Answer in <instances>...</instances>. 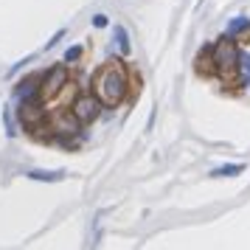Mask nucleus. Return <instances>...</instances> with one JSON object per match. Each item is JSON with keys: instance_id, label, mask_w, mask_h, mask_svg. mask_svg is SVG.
Wrapping results in <instances>:
<instances>
[{"instance_id": "nucleus-6", "label": "nucleus", "mask_w": 250, "mask_h": 250, "mask_svg": "<svg viewBox=\"0 0 250 250\" xmlns=\"http://www.w3.org/2000/svg\"><path fill=\"white\" fill-rule=\"evenodd\" d=\"M14 113H17V121H20V129H34L37 124H42L48 118L45 102L42 99H31V102H20L14 104Z\"/></svg>"}, {"instance_id": "nucleus-13", "label": "nucleus", "mask_w": 250, "mask_h": 250, "mask_svg": "<svg viewBox=\"0 0 250 250\" xmlns=\"http://www.w3.org/2000/svg\"><path fill=\"white\" fill-rule=\"evenodd\" d=\"M0 118H3V126H6V135H9V138H17V132H20L17 113H14L12 107H6V110H0Z\"/></svg>"}, {"instance_id": "nucleus-2", "label": "nucleus", "mask_w": 250, "mask_h": 250, "mask_svg": "<svg viewBox=\"0 0 250 250\" xmlns=\"http://www.w3.org/2000/svg\"><path fill=\"white\" fill-rule=\"evenodd\" d=\"M48 124H51V129H54V144H59V146L73 149L82 138H84V132H82V121L70 113L68 107L48 113Z\"/></svg>"}, {"instance_id": "nucleus-7", "label": "nucleus", "mask_w": 250, "mask_h": 250, "mask_svg": "<svg viewBox=\"0 0 250 250\" xmlns=\"http://www.w3.org/2000/svg\"><path fill=\"white\" fill-rule=\"evenodd\" d=\"M40 84H42V70H40V73H31V76H23V79L14 84V90H12L14 104L40 99Z\"/></svg>"}, {"instance_id": "nucleus-4", "label": "nucleus", "mask_w": 250, "mask_h": 250, "mask_svg": "<svg viewBox=\"0 0 250 250\" xmlns=\"http://www.w3.org/2000/svg\"><path fill=\"white\" fill-rule=\"evenodd\" d=\"M104 110H107V107H104L102 99H99L93 90L76 93V96H73V102H70V113L82 121V126H90L93 121H99Z\"/></svg>"}, {"instance_id": "nucleus-18", "label": "nucleus", "mask_w": 250, "mask_h": 250, "mask_svg": "<svg viewBox=\"0 0 250 250\" xmlns=\"http://www.w3.org/2000/svg\"><path fill=\"white\" fill-rule=\"evenodd\" d=\"M107 23H110V20H107V14H96V17H93V25H96V28H104Z\"/></svg>"}, {"instance_id": "nucleus-17", "label": "nucleus", "mask_w": 250, "mask_h": 250, "mask_svg": "<svg viewBox=\"0 0 250 250\" xmlns=\"http://www.w3.org/2000/svg\"><path fill=\"white\" fill-rule=\"evenodd\" d=\"M62 37H65V28H59L57 34H54L51 40H48V42H45V51H51V48H57V42L62 40Z\"/></svg>"}, {"instance_id": "nucleus-15", "label": "nucleus", "mask_w": 250, "mask_h": 250, "mask_svg": "<svg viewBox=\"0 0 250 250\" xmlns=\"http://www.w3.org/2000/svg\"><path fill=\"white\" fill-rule=\"evenodd\" d=\"M82 54H84V48H82V45H70L68 51H65V62L73 65V62H79V59H82Z\"/></svg>"}, {"instance_id": "nucleus-10", "label": "nucleus", "mask_w": 250, "mask_h": 250, "mask_svg": "<svg viewBox=\"0 0 250 250\" xmlns=\"http://www.w3.org/2000/svg\"><path fill=\"white\" fill-rule=\"evenodd\" d=\"M113 42H115V48H118V54H121V57H129V54H132L129 31H126L124 25H113Z\"/></svg>"}, {"instance_id": "nucleus-8", "label": "nucleus", "mask_w": 250, "mask_h": 250, "mask_svg": "<svg viewBox=\"0 0 250 250\" xmlns=\"http://www.w3.org/2000/svg\"><path fill=\"white\" fill-rule=\"evenodd\" d=\"M25 177L34 183H62L68 177V171L65 169H28Z\"/></svg>"}, {"instance_id": "nucleus-16", "label": "nucleus", "mask_w": 250, "mask_h": 250, "mask_svg": "<svg viewBox=\"0 0 250 250\" xmlns=\"http://www.w3.org/2000/svg\"><path fill=\"white\" fill-rule=\"evenodd\" d=\"M28 62H34V57H25V59H20V62H17V65H14L12 70H9V76H17V73H20V70H23L25 65H28Z\"/></svg>"}, {"instance_id": "nucleus-3", "label": "nucleus", "mask_w": 250, "mask_h": 250, "mask_svg": "<svg viewBox=\"0 0 250 250\" xmlns=\"http://www.w3.org/2000/svg\"><path fill=\"white\" fill-rule=\"evenodd\" d=\"M211 57H214L216 76L225 82L236 79V62H239V45L233 37H222L211 45Z\"/></svg>"}, {"instance_id": "nucleus-5", "label": "nucleus", "mask_w": 250, "mask_h": 250, "mask_svg": "<svg viewBox=\"0 0 250 250\" xmlns=\"http://www.w3.org/2000/svg\"><path fill=\"white\" fill-rule=\"evenodd\" d=\"M70 84V70L68 65H51L48 70H42V84H40V99L51 102L59 93Z\"/></svg>"}, {"instance_id": "nucleus-11", "label": "nucleus", "mask_w": 250, "mask_h": 250, "mask_svg": "<svg viewBox=\"0 0 250 250\" xmlns=\"http://www.w3.org/2000/svg\"><path fill=\"white\" fill-rule=\"evenodd\" d=\"M228 37H233V40H248L250 37V20L248 17H233L230 23H228Z\"/></svg>"}, {"instance_id": "nucleus-1", "label": "nucleus", "mask_w": 250, "mask_h": 250, "mask_svg": "<svg viewBox=\"0 0 250 250\" xmlns=\"http://www.w3.org/2000/svg\"><path fill=\"white\" fill-rule=\"evenodd\" d=\"M93 93L102 99V104L107 110H115L118 104L129 96V73L121 62H107L93 73Z\"/></svg>"}, {"instance_id": "nucleus-12", "label": "nucleus", "mask_w": 250, "mask_h": 250, "mask_svg": "<svg viewBox=\"0 0 250 250\" xmlns=\"http://www.w3.org/2000/svg\"><path fill=\"white\" fill-rule=\"evenodd\" d=\"M236 82L242 87H250V54L239 51V62H236Z\"/></svg>"}, {"instance_id": "nucleus-14", "label": "nucleus", "mask_w": 250, "mask_h": 250, "mask_svg": "<svg viewBox=\"0 0 250 250\" xmlns=\"http://www.w3.org/2000/svg\"><path fill=\"white\" fill-rule=\"evenodd\" d=\"M242 171H245L242 163H225V166H216V169L211 171V177H236Z\"/></svg>"}, {"instance_id": "nucleus-9", "label": "nucleus", "mask_w": 250, "mask_h": 250, "mask_svg": "<svg viewBox=\"0 0 250 250\" xmlns=\"http://www.w3.org/2000/svg\"><path fill=\"white\" fill-rule=\"evenodd\" d=\"M194 68H197V73H200V76H216L214 57H211V45H205L203 51L197 54V59H194Z\"/></svg>"}]
</instances>
